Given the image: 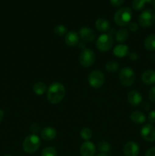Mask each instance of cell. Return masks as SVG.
Masks as SVG:
<instances>
[{"label": "cell", "instance_id": "cell-19", "mask_svg": "<svg viewBox=\"0 0 155 156\" xmlns=\"http://www.w3.org/2000/svg\"><path fill=\"white\" fill-rule=\"evenodd\" d=\"M129 37V32L127 29L122 28L116 31L115 34V41L119 44H123L128 40Z\"/></svg>", "mask_w": 155, "mask_h": 156}, {"label": "cell", "instance_id": "cell-14", "mask_svg": "<svg viewBox=\"0 0 155 156\" xmlns=\"http://www.w3.org/2000/svg\"><path fill=\"white\" fill-rule=\"evenodd\" d=\"M40 136L46 141L53 140L56 136V130L52 126H45L41 129Z\"/></svg>", "mask_w": 155, "mask_h": 156}, {"label": "cell", "instance_id": "cell-9", "mask_svg": "<svg viewBox=\"0 0 155 156\" xmlns=\"http://www.w3.org/2000/svg\"><path fill=\"white\" fill-rule=\"evenodd\" d=\"M141 136L145 141L153 143L155 141V127L151 123H147L142 126Z\"/></svg>", "mask_w": 155, "mask_h": 156}, {"label": "cell", "instance_id": "cell-24", "mask_svg": "<svg viewBox=\"0 0 155 156\" xmlns=\"http://www.w3.org/2000/svg\"><path fill=\"white\" fill-rule=\"evenodd\" d=\"M106 72L109 73H114L118 70L119 69V64L115 61H109L106 63L105 66Z\"/></svg>", "mask_w": 155, "mask_h": 156}, {"label": "cell", "instance_id": "cell-37", "mask_svg": "<svg viewBox=\"0 0 155 156\" xmlns=\"http://www.w3.org/2000/svg\"><path fill=\"white\" fill-rule=\"evenodd\" d=\"M96 156H108V155H106V154H105V153H100V154H98V155H97Z\"/></svg>", "mask_w": 155, "mask_h": 156}, {"label": "cell", "instance_id": "cell-16", "mask_svg": "<svg viewBox=\"0 0 155 156\" xmlns=\"http://www.w3.org/2000/svg\"><path fill=\"white\" fill-rule=\"evenodd\" d=\"M141 80L146 85L155 84V70L147 69L141 75Z\"/></svg>", "mask_w": 155, "mask_h": 156}, {"label": "cell", "instance_id": "cell-32", "mask_svg": "<svg viewBox=\"0 0 155 156\" xmlns=\"http://www.w3.org/2000/svg\"><path fill=\"white\" fill-rule=\"evenodd\" d=\"M40 125L36 123H33L30 126V131L33 133V134H36L39 132Z\"/></svg>", "mask_w": 155, "mask_h": 156}, {"label": "cell", "instance_id": "cell-25", "mask_svg": "<svg viewBox=\"0 0 155 156\" xmlns=\"http://www.w3.org/2000/svg\"><path fill=\"white\" fill-rule=\"evenodd\" d=\"M80 136L85 141H88L92 136V131L90 128L88 127H84L82 128L80 132Z\"/></svg>", "mask_w": 155, "mask_h": 156}, {"label": "cell", "instance_id": "cell-2", "mask_svg": "<svg viewBox=\"0 0 155 156\" xmlns=\"http://www.w3.org/2000/svg\"><path fill=\"white\" fill-rule=\"evenodd\" d=\"M41 141L36 134H30L23 142L22 147L24 152L27 154H33L40 149Z\"/></svg>", "mask_w": 155, "mask_h": 156}, {"label": "cell", "instance_id": "cell-20", "mask_svg": "<svg viewBox=\"0 0 155 156\" xmlns=\"http://www.w3.org/2000/svg\"><path fill=\"white\" fill-rule=\"evenodd\" d=\"M130 118L133 123H136V124H141L144 123L146 121V117L144 115V113L141 111H135L131 114Z\"/></svg>", "mask_w": 155, "mask_h": 156}, {"label": "cell", "instance_id": "cell-7", "mask_svg": "<svg viewBox=\"0 0 155 156\" xmlns=\"http://www.w3.org/2000/svg\"><path fill=\"white\" fill-rule=\"evenodd\" d=\"M105 76L100 70H94L88 76V82L91 87L94 88H100L104 84Z\"/></svg>", "mask_w": 155, "mask_h": 156}, {"label": "cell", "instance_id": "cell-39", "mask_svg": "<svg viewBox=\"0 0 155 156\" xmlns=\"http://www.w3.org/2000/svg\"><path fill=\"white\" fill-rule=\"evenodd\" d=\"M153 9H155V0H153Z\"/></svg>", "mask_w": 155, "mask_h": 156}, {"label": "cell", "instance_id": "cell-15", "mask_svg": "<svg viewBox=\"0 0 155 156\" xmlns=\"http://www.w3.org/2000/svg\"><path fill=\"white\" fill-rule=\"evenodd\" d=\"M65 43L70 47H75L79 43V35L73 30L68 32L65 36Z\"/></svg>", "mask_w": 155, "mask_h": 156}, {"label": "cell", "instance_id": "cell-11", "mask_svg": "<svg viewBox=\"0 0 155 156\" xmlns=\"http://www.w3.org/2000/svg\"><path fill=\"white\" fill-rule=\"evenodd\" d=\"M79 36L85 42H92L96 38V33L93 29L84 27L79 30Z\"/></svg>", "mask_w": 155, "mask_h": 156}, {"label": "cell", "instance_id": "cell-18", "mask_svg": "<svg viewBox=\"0 0 155 156\" xmlns=\"http://www.w3.org/2000/svg\"><path fill=\"white\" fill-rule=\"evenodd\" d=\"M95 27L99 31L107 32L109 30L110 25H109V23L107 20L105 19V18H98L95 21Z\"/></svg>", "mask_w": 155, "mask_h": 156}, {"label": "cell", "instance_id": "cell-6", "mask_svg": "<svg viewBox=\"0 0 155 156\" xmlns=\"http://www.w3.org/2000/svg\"><path fill=\"white\" fill-rule=\"evenodd\" d=\"M96 56L94 52L89 48H84L81 52L79 56V62L84 67L91 66L95 62Z\"/></svg>", "mask_w": 155, "mask_h": 156}, {"label": "cell", "instance_id": "cell-35", "mask_svg": "<svg viewBox=\"0 0 155 156\" xmlns=\"http://www.w3.org/2000/svg\"><path fill=\"white\" fill-rule=\"evenodd\" d=\"M129 58H130V59L133 61H136L137 59H138V56L136 53H129Z\"/></svg>", "mask_w": 155, "mask_h": 156}, {"label": "cell", "instance_id": "cell-10", "mask_svg": "<svg viewBox=\"0 0 155 156\" xmlns=\"http://www.w3.org/2000/svg\"><path fill=\"white\" fill-rule=\"evenodd\" d=\"M80 153L81 156H94L96 153L95 145L89 140L84 142L80 147Z\"/></svg>", "mask_w": 155, "mask_h": 156}, {"label": "cell", "instance_id": "cell-34", "mask_svg": "<svg viewBox=\"0 0 155 156\" xmlns=\"http://www.w3.org/2000/svg\"><path fill=\"white\" fill-rule=\"evenodd\" d=\"M145 156H155V147H152L149 149L146 152Z\"/></svg>", "mask_w": 155, "mask_h": 156}, {"label": "cell", "instance_id": "cell-12", "mask_svg": "<svg viewBox=\"0 0 155 156\" xmlns=\"http://www.w3.org/2000/svg\"><path fill=\"white\" fill-rule=\"evenodd\" d=\"M125 156H138L139 154V146L135 142H128L123 147Z\"/></svg>", "mask_w": 155, "mask_h": 156}, {"label": "cell", "instance_id": "cell-27", "mask_svg": "<svg viewBox=\"0 0 155 156\" xmlns=\"http://www.w3.org/2000/svg\"><path fill=\"white\" fill-rule=\"evenodd\" d=\"M145 1L144 0H133L132 2V6L134 10L141 11L145 6Z\"/></svg>", "mask_w": 155, "mask_h": 156}, {"label": "cell", "instance_id": "cell-17", "mask_svg": "<svg viewBox=\"0 0 155 156\" xmlns=\"http://www.w3.org/2000/svg\"><path fill=\"white\" fill-rule=\"evenodd\" d=\"M113 54L116 57L122 58L128 56L129 54V47L126 44H120L119 45L115 46L113 49Z\"/></svg>", "mask_w": 155, "mask_h": 156}, {"label": "cell", "instance_id": "cell-1", "mask_svg": "<svg viewBox=\"0 0 155 156\" xmlns=\"http://www.w3.org/2000/svg\"><path fill=\"white\" fill-rule=\"evenodd\" d=\"M65 95V88L62 83L55 82L47 88L46 98L50 103L57 105L63 100Z\"/></svg>", "mask_w": 155, "mask_h": 156}, {"label": "cell", "instance_id": "cell-36", "mask_svg": "<svg viewBox=\"0 0 155 156\" xmlns=\"http://www.w3.org/2000/svg\"><path fill=\"white\" fill-rule=\"evenodd\" d=\"M3 117H4V111L0 109V123L3 120Z\"/></svg>", "mask_w": 155, "mask_h": 156}, {"label": "cell", "instance_id": "cell-4", "mask_svg": "<svg viewBox=\"0 0 155 156\" xmlns=\"http://www.w3.org/2000/svg\"><path fill=\"white\" fill-rule=\"evenodd\" d=\"M119 82L123 86L130 87L135 81V73L132 69L129 67H124L120 70L119 74Z\"/></svg>", "mask_w": 155, "mask_h": 156}, {"label": "cell", "instance_id": "cell-26", "mask_svg": "<svg viewBox=\"0 0 155 156\" xmlns=\"http://www.w3.org/2000/svg\"><path fill=\"white\" fill-rule=\"evenodd\" d=\"M98 149L101 153H105L106 154L107 152H109L110 151V145L107 143V142L105 141H101L98 143Z\"/></svg>", "mask_w": 155, "mask_h": 156}, {"label": "cell", "instance_id": "cell-28", "mask_svg": "<svg viewBox=\"0 0 155 156\" xmlns=\"http://www.w3.org/2000/svg\"><path fill=\"white\" fill-rule=\"evenodd\" d=\"M41 156H57V152L54 147L48 146L43 149Z\"/></svg>", "mask_w": 155, "mask_h": 156}, {"label": "cell", "instance_id": "cell-3", "mask_svg": "<svg viewBox=\"0 0 155 156\" xmlns=\"http://www.w3.org/2000/svg\"><path fill=\"white\" fill-rule=\"evenodd\" d=\"M132 18V9L129 7L120 8L114 15V21L115 24L121 27H124L131 22Z\"/></svg>", "mask_w": 155, "mask_h": 156}, {"label": "cell", "instance_id": "cell-13", "mask_svg": "<svg viewBox=\"0 0 155 156\" xmlns=\"http://www.w3.org/2000/svg\"><path fill=\"white\" fill-rule=\"evenodd\" d=\"M127 99L131 105L135 107L138 106L142 101V95L139 91H136V90H132L128 94Z\"/></svg>", "mask_w": 155, "mask_h": 156}, {"label": "cell", "instance_id": "cell-22", "mask_svg": "<svg viewBox=\"0 0 155 156\" xmlns=\"http://www.w3.org/2000/svg\"><path fill=\"white\" fill-rule=\"evenodd\" d=\"M33 91L37 95H43L47 91V86L43 82H38L33 85Z\"/></svg>", "mask_w": 155, "mask_h": 156}, {"label": "cell", "instance_id": "cell-31", "mask_svg": "<svg viewBox=\"0 0 155 156\" xmlns=\"http://www.w3.org/2000/svg\"><path fill=\"white\" fill-rule=\"evenodd\" d=\"M110 1V4L112 5L113 7H120L124 3L125 0H109Z\"/></svg>", "mask_w": 155, "mask_h": 156}, {"label": "cell", "instance_id": "cell-40", "mask_svg": "<svg viewBox=\"0 0 155 156\" xmlns=\"http://www.w3.org/2000/svg\"><path fill=\"white\" fill-rule=\"evenodd\" d=\"M3 156H12V155H11L10 154H5V155H3Z\"/></svg>", "mask_w": 155, "mask_h": 156}, {"label": "cell", "instance_id": "cell-5", "mask_svg": "<svg viewBox=\"0 0 155 156\" xmlns=\"http://www.w3.org/2000/svg\"><path fill=\"white\" fill-rule=\"evenodd\" d=\"M113 46V39L109 34H103L100 35L96 41V47L100 51L107 52Z\"/></svg>", "mask_w": 155, "mask_h": 156}, {"label": "cell", "instance_id": "cell-23", "mask_svg": "<svg viewBox=\"0 0 155 156\" xmlns=\"http://www.w3.org/2000/svg\"><path fill=\"white\" fill-rule=\"evenodd\" d=\"M53 32L57 36L62 37L66 35V34L68 33V30H67V27L63 24H58L53 29Z\"/></svg>", "mask_w": 155, "mask_h": 156}, {"label": "cell", "instance_id": "cell-30", "mask_svg": "<svg viewBox=\"0 0 155 156\" xmlns=\"http://www.w3.org/2000/svg\"><path fill=\"white\" fill-rule=\"evenodd\" d=\"M129 29L132 32H135L138 30V25L135 21H131L129 24Z\"/></svg>", "mask_w": 155, "mask_h": 156}, {"label": "cell", "instance_id": "cell-8", "mask_svg": "<svg viewBox=\"0 0 155 156\" xmlns=\"http://www.w3.org/2000/svg\"><path fill=\"white\" fill-rule=\"evenodd\" d=\"M139 24L143 27H149L155 22V12L151 9L143 11L138 18Z\"/></svg>", "mask_w": 155, "mask_h": 156}, {"label": "cell", "instance_id": "cell-38", "mask_svg": "<svg viewBox=\"0 0 155 156\" xmlns=\"http://www.w3.org/2000/svg\"><path fill=\"white\" fill-rule=\"evenodd\" d=\"M144 1H145L146 3H151L153 2V0H144Z\"/></svg>", "mask_w": 155, "mask_h": 156}, {"label": "cell", "instance_id": "cell-33", "mask_svg": "<svg viewBox=\"0 0 155 156\" xmlns=\"http://www.w3.org/2000/svg\"><path fill=\"white\" fill-rule=\"evenodd\" d=\"M149 122L150 123H155V111H151L148 114V117H147Z\"/></svg>", "mask_w": 155, "mask_h": 156}, {"label": "cell", "instance_id": "cell-29", "mask_svg": "<svg viewBox=\"0 0 155 156\" xmlns=\"http://www.w3.org/2000/svg\"><path fill=\"white\" fill-rule=\"evenodd\" d=\"M148 98L151 102L155 103V86L152 87L148 92Z\"/></svg>", "mask_w": 155, "mask_h": 156}, {"label": "cell", "instance_id": "cell-21", "mask_svg": "<svg viewBox=\"0 0 155 156\" xmlns=\"http://www.w3.org/2000/svg\"><path fill=\"white\" fill-rule=\"evenodd\" d=\"M144 46L147 50L155 51V34H150L145 38Z\"/></svg>", "mask_w": 155, "mask_h": 156}]
</instances>
